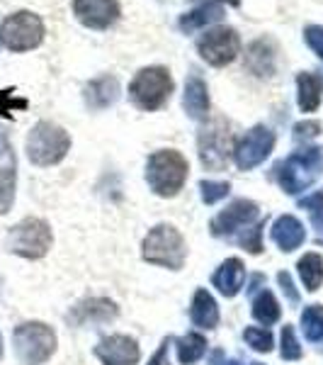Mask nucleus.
<instances>
[{
    "label": "nucleus",
    "mask_w": 323,
    "mask_h": 365,
    "mask_svg": "<svg viewBox=\"0 0 323 365\" xmlns=\"http://www.w3.org/2000/svg\"><path fill=\"white\" fill-rule=\"evenodd\" d=\"M187 158L175 149H161L146 161V182L161 197H173L187 180Z\"/></svg>",
    "instance_id": "nucleus-1"
},
{
    "label": "nucleus",
    "mask_w": 323,
    "mask_h": 365,
    "mask_svg": "<svg viewBox=\"0 0 323 365\" xmlns=\"http://www.w3.org/2000/svg\"><path fill=\"white\" fill-rule=\"evenodd\" d=\"M323 173V149L309 146V149L295 151L287 161L277 166V182L287 195H299L314 185Z\"/></svg>",
    "instance_id": "nucleus-2"
},
{
    "label": "nucleus",
    "mask_w": 323,
    "mask_h": 365,
    "mask_svg": "<svg viewBox=\"0 0 323 365\" xmlns=\"http://www.w3.org/2000/svg\"><path fill=\"white\" fill-rule=\"evenodd\" d=\"M27 156L34 166H56L70 151V134L56 122H37L27 134Z\"/></svg>",
    "instance_id": "nucleus-3"
},
{
    "label": "nucleus",
    "mask_w": 323,
    "mask_h": 365,
    "mask_svg": "<svg viewBox=\"0 0 323 365\" xmlns=\"http://www.w3.org/2000/svg\"><path fill=\"white\" fill-rule=\"evenodd\" d=\"M173 93V76L166 66H146L141 68L129 83V98L144 113H156L168 103Z\"/></svg>",
    "instance_id": "nucleus-4"
},
{
    "label": "nucleus",
    "mask_w": 323,
    "mask_h": 365,
    "mask_svg": "<svg viewBox=\"0 0 323 365\" xmlns=\"http://www.w3.org/2000/svg\"><path fill=\"white\" fill-rule=\"evenodd\" d=\"M44 22L42 17L32 10H17L8 15L0 25V44L5 49L22 54V51H32L44 42Z\"/></svg>",
    "instance_id": "nucleus-5"
},
{
    "label": "nucleus",
    "mask_w": 323,
    "mask_h": 365,
    "mask_svg": "<svg viewBox=\"0 0 323 365\" xmlns=\"http://www.w3.org/2000/svg\"><path fill=\"white\" fill-rule=\"evenodd\" d=\"M144 261L154 263V266L180 270L187 258L185 239L183 234L170 225H158L149 232L144 239Z\"/></svg>",
    "instance_id": "nucleus-6"
},
{
    "label": "nucleus",
    "mask_w": 323,
    "mask_h": 365,
    "mask_svg": "<svg viewBox=\"0 0 323 365\" xmlns=\"http://www.w3.org/2000/svg\"><path fill=\"white\" fill-rule=\"evenodd\" d=\"M13 344L22 365H42L54 356L56 334L42 322H25L13 331Z\"/></svg>",
    "instance_id": "nucleus-7"
},
{
    "label": "nucleus",
    "mask_w": 323,
    "mask_h": 365,
    "mask_svg": "<svg viewBox=\"0 0 323 365\" xmlns=\"http://www.w3.org/2000/svg\"><path fill=\"white\" fill-rule=\"evenodd\" d=\"M199 161L207 170H224L233 154V134L226 120L216 117L199 129L197 137Z\"/></svg>",
    "instance_id": "nucleus-8"
},
{
    "label": "nucleus",
    "mask_w": 323,
    "mask_h": 365,
    "mask_svg": "<svg viewBox=\"0 0 323 365\" xmlns=\"http://www.w3.org/2000/svg\"><path fill=\"white\" fill-rule=\"evenodd\" d=\"M51 229L44 220L37 217H27V220L17 222L8 234V251L17 253L29 261L46 256V251L51 249Z\"/></svg>",
    "instance_id": "nucleus-9"
},
{
    "label": "nucleus",
    "mask_w": 323,
    "mask_h": 365,
    "mask_svg": "<svg viewBox=\"0 0 323 365\" xmlns=\"http://www.w3.org/2000/svg\"><path fill=\"white\" fill-rule=\"evenodd\" d=\"M197 51L209 66H226L240 51V37L233 27H214L207 29L202 37L197 39Z\"/></svg>",
    "instance_id": "nucleus-10"
},
{
    "label": "nucleus",
    "mask_w": 323,
    "mask_h": 365,
    "mask_svg": "<svg viewBox=\"0 0 323 365\" xmlns=\"http://www.w3.org/2000/svg\"><path fill=\"white\" fill-rule=\"evenodd\" d=\"M272 149H275L272 129L265 125H258L250 132H245V137L233 146V158H236V166L240 170H253L272 154Z\"/></svg>",
    "instance_id": "nucleus-11"
},
{
    "label": "nucleus",
    "mask_w": 323,
    "mask_h": 365,
    "mask_svg": "<svg viewBox=\"0 0 323 365\" xmlns=\"http://www.w3.org/2000/svg\"><path fill=\"white\" fill-rule=\"evenodd\" d=\"M73 15L88 29H110L120 20V0H73Z\"/></svg>",
    "instance_id": "nucleus-12"
},
{
    "label": "nucleus",
    "mask_w": 323,
    "mask_h": 365,
    "mask_svg": "<svg viewBox=\"0 0 323 365\" xmlns=\"http://www.w3.org/2000/svg\"><path fill=\"white\" fill-rule=\"evenodd\" d=\"M255 217H258V205L253 200H236V202H231L224 212H219L211 220L209 229L214 237H231L233 232L248 227Z\"/></svg>",
    "instance_id": "nucleus-13"
},
{
    "label": "nucleus",
    "mask_w": 323,
    "mask_h": 365,
    "mask_svg": "<svg viewBox=\"0 0 323 365\" xmlns=\"http://www.w3.org/2000/svg\"><path fill=\"white\" fill-rule=\"evenodd\" d=\"M95 356L102 361V365H137L141 351L132 336L117 334V336H107L100 341L95 346Z\"/></svg>",
    "instance_id": "nucleus-14"
},
{
    "label": "nucleus",
    "mask_w": 323,
    "mask_h": 365,
    "mask_svg": "<svg viewBox=\"0 0 323 365\" xmlns=\"http://www.w3.org/2000/svg\"><path fill=\"white\" fill-rule=\"evenodd\" d=\"M226 15V0H207V3L197 5L195 10L185 13L180 17V29L185 34H192L197 29L211 25V22H219Z\"/></svg>",
    "instance_id": "nucleus-15"
},
{
    "label": "nucleus",
    "mask_w": 323,
    "mask_h": 365,
    "mask_svg": "<svg viewBox=\"0 0 323 365\" xmlns=\"http://www.w3.org/2000/svg\"><path fill=\"white\" fill-rule=\"evenodd\" d=\"M120 98V81L115 76H100L85 86V105L90 110H107Z\"/></svg>",
    "instance_id": "nucleus-16"
},
{
    "label": "nucleus",
    "mask_w": 323,
    "mask_h": 365,
    "mask_svg": "<svg viewBox=\"0 0 323 365\" xmlns=\"http://www.w3.org/2000/svg\"><path fill=\"white\" fill-rule=\"evenodd\" d=\"M243 280H245V268L238 258H228V261L221 263L216 268V273L211 275V285L221 292L224 297H236L243 287Z\"/></svg>",
    "instance_id": "nucleus-17"
},
{
    "label": "nucleus",
    "mask_w": 323,
    "mask_h": 365,
    "mask_svg": "<svg viewBox=\"0 0 323 365\" xmlns=\"http://www.w3.org/2000/svg\"><path fill=\"white\" fill-rule=\"evenodd\" d=\"M183 108L187 117H192V120H204L209 115V88L197 73H190V78L185 83Z\"/></svg>",
    "instance_id": "nucleus-18"
},
{
    "label": "nucleus",
    "mask_w": 323,
    "mask_h": 365,
    "mask_svg": "<svg viewBox=\"0 0 323 365\" xmlns=\"http://www.w3.org/2000/svg\"><path fill=\"white\" fill-rule=\"evenodd\" d=\"M275 44L270 39H255L253 44L245 51V68L250 71L258 78H265V76L275 73Z\"/></svg>",
    "instance_id": "nucleus-19"
},
{
    "label": "nucleus",
    "mask_w": 323,
    "mask_h": 365,
    "mask_svg": "<svg viewBox=\"0 0 323 365\" xmlns=\"http://www.w3.org/2000/svg\"><path fill=\"white\" fill-rule=\"evenodd\" d=\"M304 239H307V232H304L302 222L297 220V217L292 215H282L280 220H275L272 225V241L280 246L282 251H295L299 246L304 244Z\"/></svg>",
    "instance_id": "nucleus-20"
},
{
    "label": "nucleus",
    "mask_w": 323,
    "mask_h": 365,
    "mask_svg": "<svg viewBox=\"0 0 323 365\" xmlns=\"http://www.w3.org/2000/svg\"><path fill=\"white\" fill-rule=\"evenodd\" d=\"M323 98V78L311 71H302L297 76V103L302 113H316Z\"/></svg>",
    "instance_id": "nucleus-21"
},
{
    "label": "nucleus",
    "mask_w": 323,
    "mask_h": 365,
    "mask_svg": "<svg viewBox=\"0 0 323 365\" xmlns=\"http://www.w3.org/2000/svg\"><path fill=\"white\" fill-rule=\"evenodd\" d=\"M117 317V304L112 299H85V302L75 304L73 312L68 314V319L73 324H85V322H107Z\"/></svg>",
    "instance_id": "nucleus-22"
},
{
    "label": "nucleus",
    "mask_w": 323,
    "mask_h": 365,
    "mask_svg": "<svg viewBox=\"0 0 323 365\" xmlns=\"http://www.w3.org/2000/svg\"><path fill=\"white\" fill-rule=\"evenodd\" d=\"M15 185H17L15 154H13V149H8L0 156V215H5V212H10V207H13Z\"/></svg>",
    "instance_id": "nucleus-23"
},
{
    "label": "nucleus",
    "mask_w": 323,
    "mask_h": 365,
    "mask_svg": "<svg viewBox=\"0 0 323 365\" xmlns=\"http://www.w3.org/2000/svg\"><path fill=\"white\" fill-rule=\"evenodd\" d=\"M190 319L199 329H214L219 324V307H216L214 297L207 290H197L192 297Z\"/></svg>",
    "instance_id": "nucleus-24"
},
{
    "label": "nucleus",
    "mask_w": 323,
    "mask_h": 365,
    "mask_svg": "<svg viewBox=\"0 0 323 365\" xmlns=\"http://www.w3.org/2000/svg\"><path fill=\"white\" fill-rule=\"evenodd\" d=\"M175 349H178L180 363L192 365L204 356V351H207V339H204L202 334H187V336L175 339Z\"/></svg>",
    "instance_id": "nucleus-25"
},
{
    "label": "nucleus",
    "mask_w": 323,
    "mask_h": 365,
    "mask_svg": "<svg viewBox=\"0 0 323 365\" xmlns=\"http://www.w3.org/2000/svg\"><path fill=\"white\" fill-rule=\"evenodd\" d=\"M299 275H302V282L309 292H316L323 282V258L319 253H307V256L299 261Z\"/></svg>",
    "instance_id": "nucleus-26"
},
{
    "label": "nucleus",
    "mask_w": 323,
    "mask_h": 365,
    "mask_svg": "<svg viewBox=\"0 0 323 365\" xmlns=\"http://www.w3.org/2000/svg\"><path fill=\"white\" fill-rule=\"evenodd\" d=\"M302 331L311 344H323V304H309L302 312Z\"/></svg>",
    "instance_id": "nucleus-27"
},
{
    "label": "nucleus",
    "mask_w": 323,
    "mask_h": 365,
    "mask_svg": "<svg viewBox=\"0 0 323 365\" xmlns=\"http://www.w3.org/2000/svg\"><path fill=\"white\" fill-rule=\"evenodd\" d=\"M280 314H282V309H280L277 299H275V295L270 290H263L260 295L253 299V317L260 324H265V327L277 322Z\"/></svg>",
    "instance_id": "nucleus-28"
},
{
    "label": "nucleus",
    "mask_w": 323,
    "mask_h": 365,
    "mask_svg": "<svg viewBox=\"0 0 323 365\" xmlns=\"http://www.w3.org/2000/svg\"><path fill=\"white\" fill-rule=\"evenodd\" d=\"M299 207L309 212L311 227L316 232V244L323 246V192H314V195L299 200Z\"/></svg>",
    "instance_id": "nucleus-29"
},
{
    "label": "nucleus",
    "mask_w": 323,
    "mask_h": 365,
    "mask_svg": "<svg viewBox=\"0 0 323 365\" xmlns=\"http://www.w3.org/2000/svg\"><path fill=\"white\" fill-rule=\"evenodd\" d=\"M243 339H245V344H248L250 349L258 351V353H270V351H272V334H270L268 329H263V327H248L243 331Z\"/></svg>",
    "instance_id": "nucleus-30"
},
{
    "label": "nucleus",
    "mask_w": 323,
    "mask_h": 365,
    "mask_svg": "<svg viewBox=\"0 0 323 365\" xmlns=\"http://www.w3.org/2000/svg\"><path fill=\"white\" fill-rule=\"evenodd\" d=\"M280 356L285 358V361H299V358H302V346H299V341L295 336V329H292L290 324H285V327H282Z\"/></svg>",
    "instance_id": "nucleus-31"
},
{
    "label": "nucleus",
    "mask_w": 323,
    "mask_h": 365,
    "mask_svg": "<svg viewBox=\"0 0 323 365\" xmlns=\"http://www.w3.org/2000/svg\"><path fill=\"white\" fill-rule=\"evenodd\" d=\"M199 190H202V200L204 205H216L219 200H224L231 190L228 182H221V180H202L199 182Z\"/></svg>",
    "instance_id": "nucleus-32"
},
{
    "label": "nucleus",
    "mask_w": 323,
    "mask_h": 365,
    "mask_svg": "<svg viewBox=\"0 0 323 365\" xmlns=\"http://www.w3.org/2000/svg\"><path fill=\"white\" fill-rule=\"evenodd\" d=\"M27 100L25 98H15V91L8 88V91H0V117H13L15 110H25Z\"/></svg>",
    "instance_id": "nucleus-33"
},
{
    "label": "nucleus",
    "mask_w": 323,
    "mask_h": 365,
    "mask_svg": "<svg viewBox=\"0 0 323 365\" xmlns=\"http://www.w3.org/2000/svg\"><path fill=\"white\" fill-rule=\"evenodd\" d=\"M263 229H265V222H258L255 227H250V229H245V234L240 237V246L243 249H248L250 253H260L263 251Z\"/></svg>",
    "instance_id": "nucleus-34"
},
{
    "label": "nucleus",
    "mask_w": 323,
    "mask_h": 365,
    "mask_svg": "<svg viewBox=\"0 0 323 365\" xmlns=\"http://www.w3.org/2000/svg\"><path fill=\"white\" fill-rule=\"evenodd\" d=\"M304 42L309 44V49L316 56L323 58V27L321 25H309L304 29Z\"/></svg>",
    "instance_id": "nucleus-35"
},
{
    "label": "nucleus",
    "mask_w": 323,
    "mask_h": 365,
    "mask_svg": "<svg viewBox=\"0 0 323 365\" xmlns=\"http://www.w3.org/2000/svg\"><path fill=\"white\" fill-rule=\"evenodd\" d=\"M277 282H280L282 292L287 295V299H290V304H299V292H297L295 282H292V275L287 273V270H282V273H277Z\"/></svg>",
    "instance_id": "nucleus-36"
},
{
    "label": "nucleus",
    "mask_w": 323,
    "mask_h": 365,
    "mask_svg": "<svg viewBox=\"0 0 323 365\" xmlns=\"http://www.w3.org/2000/svg\"><path fill=\"white\" fill-rule=\"evenodd\" d=\"M319 132H321L319 122H299V125L295 127V137L297 139H311V137H316Z\"/></svg>",
    "instance_id": "nucleus-37"
},
{
    "label": "nucleus",
    "mask_w": 323,
    "mask_h": 365,
    "mask_svg": "<svg viewBox=\"0 0 323 365\" xmlns=\"http://www.w3.org/2000/svg\"><path fill=\"white\" fill-rule=\"evenodd\" d=\"M168 344H170L168 339L163 341V346H161V349L156 351V356L151 358V361H149V365H170V361H168Z\"/></svg>",
    "instance_id": "nucleus-38"
},
{
    "label": "nucleus",
    "mask_w": 323,
    "mask_h": 365,
    "mask_svg": "<svg viewBox=\"0 0 323 365\" xmlns=\"http://www.w3.org/2000/svg\"><path fill=\"white\" fill-rule=\"evenodd\" d=\"M263 280H265V278H263V275H255V278H253V282H250V287H248V292H253V290H258V287H260V285H263Z\"/></svg>",
    "instance_id": "nucleus-39"
},
{
    "label": "nucleus",
    "mask_w": 323,
    "mask_h": 365,
    "mask_svg": "<svg viewBox=\"0 0 323 365\" xmlns=\"http://www.w3.org/2000/svg\"><path fill=\"white\" fill-rule=\"evenodd\" d=\"M224 365H243L240 361H231V363H224Z\"/></svg>",
    "instance_id": "nucleus-40"
},
{
    "label": "nucleus",
    "mask_w": 323,
    "mask_h": 365,
    "mask_svg": "<svg viewBox=\"0 0 323 365\" xmlns=\"http://www.w3.org/2000/svg\"><path fill=\"white\" fill-rule=\"evenodd\" d=\"M0 356H3V341H0Z\"/></svg>",
    "instance_id": "nucleus-41"
},
{
    "label": "nucleus",
    "mask_w": 323,
    "mask_h": 365,
    "mask_svg": "<svg viewBox=\"0 0 323 365\" xmlns=\"http://www.w3.org/2000/svg\"><path fill=\"white\" fill-rule=\"evenodd\" d=\"M253 365H263V363H253Z\"/></svg>",
    "instance_id": "nucleus-42"
}]
</instances>
